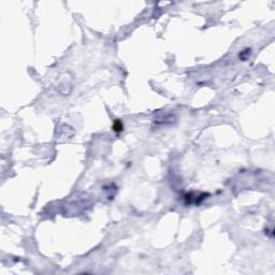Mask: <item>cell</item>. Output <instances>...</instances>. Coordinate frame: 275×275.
Here are the masks:
<instances>
[{"instance_id": "cell-1", "label": "cell", "mask_w": 275, "mask_h": 275, "mask_svg": "<svg viewBox=\"0 0 275 275\" xmlns=\"http://www.w3.org/2000/svg\"><path fill=\"white\" fill-rule=\"evenodd\" d=\"M123 123L119 119H116L113 124V130L115 132H122L123 131Z\"/></svg>"}]
</instances>
